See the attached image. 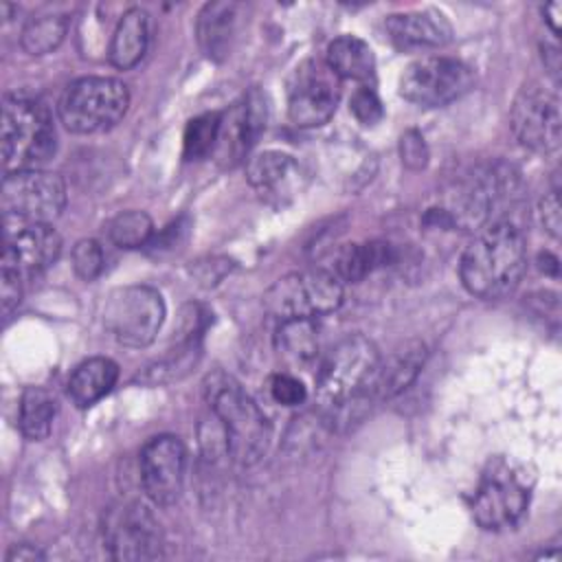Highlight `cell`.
Returning a JSON list of instances; mask_svg holds the SVG:
<instances>
[{
  "label": "cell",
  "instance_id": "obj_36",
  "mask_svg": "<svg viewBox=\"0 0 562 562\" xmlns=\"http://www.w3.org/2000/svg\"><path fill=\"white\" fill-rule=\"evenodd\" d=\"M538 215H540V222L544 226V231L551 235V237H560L562 233V213H560V198H558V191H551L547 193L540 204H538Z\"/></svg>",
  "mask_w": 562,
  "mask_h": 562
},
{
  "label": "cell",
  "instance_id": "obj_19",
  "mask_svg": "<svg viewBox=\"0 0 562 562\" xmlns=\"http://www.w3.org/2000/svg\"><path fill=\"white\" fill-rule=\"evenodd\" d=\"M426 345L422 340H406L393 349L386 360H380V369L371 389V395L391 400L400 395L422 371L426 362Z\"/></svg>",
  "mask_w": 562,
  "mask_h": 562
},
{
  "label": "cell",
  "instance_id": "obj_37",
  "mask_svg": "<svg viewBox=\"0 0 562 562\" xmlns=\"http://www.w3.org/2000/svg\"><path fill=\"white\" fill-rule=\"evenodd\" d=\"M7 560L9 562H33V560H44V553L33 544H15L7 553Z\"/></svg>",
  "mask_w": 562,
  "mask_h": 562
},
{
  "label": "cell",
  "instance_id": "obj_30",
  "mask_svg": "<svg viewBox=\"0 0 562 562\" xmlns=\"http://www.w3.org/2000/svg\"><path fill=\"white\" fill-rule=\"evenodd\" d=\"M220 114L222 112H206L187 123L184 138H182L184 140L182 143L184 158L198 160V158L213 154L215 140H217V130H220Z\"/></svg>",
  "mask_w": 562,
  "mask_h": 562
},
{
  "label": "cell",
  "instance_id": "obj_12",
  "mask_svg": "<svg viewBox=\"0 0 562 562\" xmlns=\"http://www.w3.org/2000/svg\"><path fill=\"white\" fill-rule=\"evenodd\" d=\"M103 538L114 560H154L162 553V531L151 509L127 501L110 509Z\"/></svg>",
  "mask_w": 562,
  "mask_h": 562
},
{
  "label": "cell",
  "instance_id": "obj_6",
  "mask_svg": "<svg viewBox=\"0 0 562 562\" xmlns=\"http://www.w3.org/2000/svg\"><path fill=\"white\" fill-rule=\"evenodd\" d=\"M529 494L531 481L525 470L507 459H494L481 474L472 501V516L483 529L501 531L525 516Z\"/></svg>",
  "mask_w": 562,
  "mask_h": 562
},
{
  "label": "cell",
  "instance_id": "obj_9",
  "mask_svg": "<svg viewBox=\"0 0 562 562\" xmlns=\"http://www.w3.org/2000/svg\"><path fill=\"white\" fill-rule=\"evenodd\" d=\"M165 321V301L149 285L116 288L103 305L105 329L125 347H147Z\"/></svg>",
  "mask_w": 562,
  "mask_h": 562
},
{
  "label": "cell",
  "instance_id": "obj_10",
  "mask_svg": "<svg viewBox=\"0 0 562 562\" xmlns=\"http://www.w3.org/2000/svg\"><path fill=\"white\" fill-rule=\"evenodd\" d=\"M474 86V72L454 57H422L400 77V94L422 108H441L461 99Z\"/></svg>",
  "mask_w": 562,
  "mask_h": 562
},
{
  "label": "cell",
  "instance_id": "obj_7",
  "mask_svg": "<svg viewBox=\"0 0 562 562\" xmlns=\"http://www.w3.org/2000/svg\"><path fill=\"white\" fill-rule=\"evenodd\" d=\"M263 303L279 321L314 318L340 307L342 283L329 270L290 272L266 290Z\"/></svg>",
  "mask_w": 562,
  "mask_h": 562
},
{
  "label": "cell",
  "instance_id": "obj_23",
  "mask_svg": "<svg viewBox=\"0 0 562 562\" xmlns=\"http://www.w3.org/2000/svg\"><path fill=\"white\" fill-rule=\"evenodd\" d=\"M119 378V367L114 360L94 356L75 367L68 380V395L79 408H88L112 391Z\"/></svg>",
  "mask_w": 562,
  "mask_h": 562
},
{
  "label": "cell",
  "instance_id": "obj_14",
  "mask_svg": "<svg viewBox=\"0 0 562 562\" xmlns=\"http://www.w3.org/2000/svg\"><path fill=\"white\" fill-rule=\"evenodd\" d=\"M512 130L518 143L538 154H553L560 147V101L540 83H527L512 105Z\"/></svg>",
  "mask_w": 562,
  "mask_h": 562
},
{
  "label": "cell",
  "instance_id": "obj_35",
  "mask_svg": "<svg viewBox=\"0 0 562 562\" xmlns=\"http://www.w3.org/2000/svg\"><path fill=\"white\" fill-rule=\"evenodd\" d=\"M400 151H402V160L406 167L411 169H422L428 162V149L426 143L422 138L419 132L408 130L402 140H400Z\"/></svg>",
  "mask_w": 562,
  "mask_h": 562
},
{
  "label": "cell",
  "instance_id": "obj_20",
  "mask_svg": "<svg viewBox=\"0 0 562 562\" xmlns=\"http://www.w3.org/2000/svg\"><path fill=\"white\" fill-rule=\"evenodd\" d=\"M237 11L239 4L235 2H209L202 7L195 22V35L209 59L220 61L228 55L237 29Z\"/></svg>",
  "mask_w": 562,
  "mask_h": 562
},
{
  "label": "cell",
  "instance_id": "obj_3",
  "mask_svg": "<svg viewBox=\"0 0 562 562\" xmlns=\"http://www.w3.org/2000/svg\"><path fill=\"white\" fill-rule=\"evenodd\" d=\"M380 360L375 342L362 334H351L336 342L316 373L318 402L334 411L367 397L373 389Z\"/></svg>",
  "mask_w": 562,
  "mask_h": 562
},
{
  "label": "cell",
  "instance_id": "obj_1",
  "mask_svg": "<svg viewBox=\"0 0 562 562\" xmlns=\"http://www.w3.org/2000/svg\"><path fill=\"white\" fill-rule=\"evenodd\" d=\"M527 266L522 233L507 220L487 224L468 244L459 261L463 288L479 299L509 294Z\"/></svg>",
  "mask_w": 562,
  "mask_h": 562
},
{
  "label": "cell",
  "instance_id": "obj_5",
  "mask_svg": "<svg viewBox=\"0 0 562 562\" xmlns=\"http://www.w3.org/2000/svg\"><path fill=\"white\" fill-rule=\"evenodd\" d=\"M127 86L114 77H81L59 99V119L75 134H97L114 127L127 112Z\"/></svg>",
  "mask_w": 562,
  "mask_h": 562
},
{
  "label": "cell",
  "instance_id": "obj_21",
  "mask_svg": "<svg viewBox=\"0 0 562 562\" xmlns=\"http://www.w3.org/2000/svg\"><path fill=\"white\" fill-rule=\"evenodd\" d=\"M149 33H151V24H149L147 11L138 7L127 9L121 15L110 40V48H108L110 64L119 70L134 68L147 50Z\"/></svg>",
  "mask_w": 562,
  "mask_h": 562
},
{
  "label": "cell",
  "instance_id": "obj_15",
  "mask_svg": "<svg viewBox=\"0 0 562 562\" xmlns=\"http://www.w3.org/2000/svg\"><path fill=\"white\" fill-rule=\"evenodd\" d=\"M140 483L158 507L173 505L182 494L187 450L173 435L151 437L140 450Z\"/></svg>",
  "mask_w": 562,
  "mask_h": 562
},
{
  "label": "cell",
  "instance_id": "obj_33",
  "mask_svg": "<svg viewBox=\"0 0 562 562\" xmlns=\"http://www.w3.org/2000/svg\"><path fill=\"white\" fill-rule=\"evenodd\" d=\"M349 110L351 114L362 123V125H373L382 119L384 110H382V101L375 94L373 88L369 86H360L353 90L351 99H349Z\"/></svg>",
  "mask_w": 562,
  "mask_h": 562
},
{
  "label": "cell",
  "instance_id": "obj_2",
  "mask_svg": "<svg viewBox=\"0 0 562 562\" xmlns=\"http://www.w3.org/2000/svg\"><path fill=\"white\" fill-rule=\"evenodd\" d=\"M204 397L222 424L226 452L239 465H255L272 439V426L263 411L237 380L222 371L204 380Z\"/></svg>",
  "mask_w": 562,
  "mask_h": 562
},
{
  "label": "cell",
  "instance_id": "obj_39",
  "mask_svg": "<svg viewBox=\"0 0 562 562\" xmlns=\"http://www.w3.org/2000/svg\"><path fill=\"white\" fill-rule=\"evenodd\" d=\"M560 9H562V7H560L558 2H555V4H547V7L542 9V13H544V15H551V18H547V22L551 24V31H553V33H558V31H560V18H558Z\"/></svg>",
  "mask_w": 562,
  "mask_h": 562
},
{
  "label": "cell",
  "instance_id": "obj_29",
  "mask_svg": "<svg viewBox=\"0 0 562 562\" xmlns=\"http://www.w3.org/2000/svg\"><path fill=\"white\" fill-rule=\"evenodd\" d=\"M154 224L145 211H125L119 213L108 224V235L112 244L121 248H140L151 239Z\"/></svg>",
  "mask_w": 562,
  "mask_h": 562
},
{
  "label": "cell",
  "instance_id": "obj_11",
  "mask_svg": "<svg viewBox=\"0 0 562 562\" xmlns=\"http://www.w3.org/2000/svg\"><path fill=\"white\" fill-rule=\"evenodd\" d=\"M2 209L29 224H48L66 206L64 180L44 169L11 171L2 180Z\"/></svg>",
  "mask_w": 562,
  "mask_h": 562
},
{
  "label": "cell",
  "instance_id": "obj_34",
  "mask_svg": "<svg viewBox=\"0 0 562 562\" xmlns=\"http://www.w3.org/2000/svg\"><path fill=\"white\" fill-rule=\"evenodd\" d=\"M270 397L281 406H299L305 400V386L299 378L290 373H274L268 382Z\"/></svg>",
  "mask_w": 562,
  "mask_h": 562
},
{
  "label": "cell",
  "instance_id": "obj_4",
  "mask_svg": "<svg viewBox=\"0 0 562 562\" xmlns=\"http://www.w3.org/2000/svg\"><path fill=\"white\" fill-rule=\"evenodd\" d=\"M57 136L48 108L26 94H7L2 103L4 171L40 169L55 154Z\"/></svg>",
  "mask_w": 562,
  "mask_h": 562
},
{
  "label": "cell",
  "instance_id": "obj_17",
  "mask_svg": "<svg viewBox=\"0 0 562 562\" xmlns=\"http://www.w3.org/2000/svg\"><path fill=\"white\" fill-rule=\"evenodd\" d=\"M391 40L402 48H437L452 40V26L435 9L393 13L384 22Z\"/></svg>",
  "mask_w": 562,
  "mask_h": 562
},
{
  "label": "cell",
  "instance_id": "obj_24",
  "mask_svg": "<svg viewBox=\"0 0 562 562\" xmlns=\"http://www.w3.org/2000/svg\"><path fill=\"white\" fill-rule=\"evenodd\" d=\"M274 351L290 367H307L318 356V329L314 318L279 321L274 331Z\"/></svg>",
  "mask_w": 562,
  "mask_h": 562
},
{
  "label": "cell",
  "instance_id": "obj_31",
  "mask_svg": "<svg viewBox=\"0 0 562 562\" xmlns=\"http://www.w3.org/2000/svg\"><path fill=\"white\" fill-rule=\"evenodd\" d=\"M103 248L94 239H81L72 248V268L83 281H92L103 270Z\"/></svg>",
  "mask_w": 562,
  "mask_h": 562
},
{
  "label": "cell",
  "instance_id": "obj_22",
  "mask_svg": "<svg viewBox=\"0 0 562 562\" xmlns=\"http://www.w3.org/2000/svg\"><path fill=\"white\" fill-rule=\"evenodd\" d=\"M397 259L395 248L386 241H364V244H345L331 263V274L340 281H362L367 274L375 272L378 268L391 266Z\"/></svg>",
  "mask_w": 562,
  "mask_h": 562
},
{
  "label": "cell",
  "instance_id": "obj_18",
  "mask_svg": "<svg viewBox=\"0 0 562 562\" xmlns=\"http://www.w3.org/2000/svg\"><path fill=\"white\" fill-rule=\"evenodd\" d=\"M4 250L13 257L22 277H33L57 261L61 237L48 224H29L7 239Z\"/></svg>",
  "mask_w": 562,
  "mask_h": 562
},
{
  "label": "cell",
  "instance_id": "obj_8",
  "mask_svg": "<svg viewBox=\"0 0 562 562\" xmlns=\"http://www.w3.org/2000/svg\"><path fill=\"white\" fill-rule=\"evenodd\" d=\"M518 198V176L507 165H492L476 171L454 195L450 209H441L450 226L485 228L501 222L496 213Z\"/></svg>",
  "mask_w": 562,
  "mask_h": 562
},
{
  "label": "cell",
  "instance_id": "obj_27",
  "mask_svg": "<svg viewBox=\"0 0 562 562\" xmlns=\"http://www.w3.org/2000/svg\"><path fill=\"white\" fill-rule=\"evenodd\" d=\"M57 415V402L50 391L42 386H29L20 397L18 424L26 439L42 441L48 437Z\"/></svg>",
  "mask_w": 562,
  "mask_h": 562
},
{
  "label": "cell",
  "instance_id": "obj_13",
  "mask_svg": "<svg viewBox=\"0 0 562 562\" xmlns=\"http://www.w3.org/2000/svg\"><path fill=\"white\" fill-rule=\"evenodd\" d=\"M340 99V79L321 59H307L294 72L288 92V114L299 127L325 125Z\"/></svg>",
  "mask_w": 562,
  "mask_h": 562
},
{
  "label": "cell",
  "instance_id": "obj_28",
  "mask_svg": "<svg viewBox=\"0 0 562 562\" xmlns=\"http://www.w3.org/2000/svg\"><path fill=\"white\" fill-rule=\"evenodd\" d=\"M68 33L66 15L31 18L22 29V48L29 55H46L55 50Z\"/></svg>",
  "mask_w": 562,
  "mask_h": 562
},
{
  "label": "cell",
  "instance_id": "obj_38",
  "mask_svg": "<svg viewBox=\"0 0 562 562\" xmlns=\"http://www.w3.org/2000/svg\"><path fill=\"white\" fill-rule=\"evenodd\" d=\"M542 59H544V66L551 70V75L558 77L560 72V50L558 46H542Z\"/></svg>",
  "mask_w": 562,
  "mask_h": 562
},
{
  "label": "cell",
  "instance_id": "obj_32",
  "mask_svg": "<svg viewBox=\"0 0 562 562\" xmlns=\"http://www.w3.org/2000/svg\"><path fill=\"white\" fill-rule=\"evenodd\" d=\"M0 296H2V312L11 314L22 299V272L18 270L13 257L2 250V266H0Z\"/></svg>",
  "mask_w": 562,
  "mask_h": 562
},
{
  "label": "cell",
  "instance_id": "obj_26",
  "mask_svg": "<svg viewBox=\"0 0 562 562\" xmlns=\"http://www.w3.org/2000/svg\"><path fill=\"white\" fill-rule=\"evenodd\" d=\"M299 173V167L292 156L283 151H263L248 160L246 176L248 182L268 195H281V191Z\"/></svg>",
  "mask_w": 562,
  "mask_h": 562
},
{
  "label": "cell",
  "instance_id": "obj_16",
  "mask_svg": "<svg viewBox=\"0 0 562 562\" xmlns=\"http://www.w3.org/2000/svg\"><path fill=\"white\" fill-rule=\"evenodd\" d=\"M268 105L259 90H250L220 114V130L211 156L222 167L239 165L266 127Z\"/></svg>",
  "mask_w": 562,
  "mask_h": 562
},
{
  "label": "cell",
  "instance_id": "obj_25",
  "mask_svg": "<svg viewBox=\"0 0 562 562\" xmlns=\"http://www.w3.org/2000/svg\"><path fill=\"white\" fill-rule=\"evenodd\" d=\"M327 66L336 72L338 79L367 81L375 75V57L371 46L356 35H340L327 46Z\"/></svg>",
  "mask_w": 562,
  "mask_h": 562
}]
</instances>
